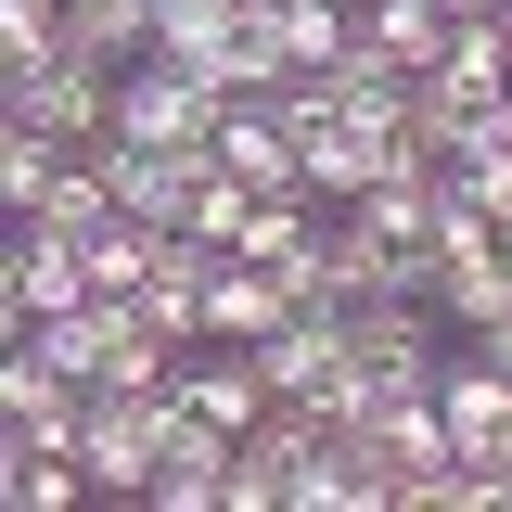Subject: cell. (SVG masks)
<instances>
[{
  "label": "cell",
  "instance_id": "cell-15",
  "mask_svg": "<svg viewBox=\"0 0 512 512\" xmlns=\"http://www.w3.org/2000/svg\"><path fill=\"white\" fill-rule=\"evenodd\" d=\"M244 218H256V180H231V167H205L192 205H180V231H192V244H218V256L244 244Z\"/></svg>",
  "mask_w": 512,
  "mask_h": 512
},
{
  "label": "cell",
  "instance_id": "cell-17",
  "mask_svg": "<svg viewBox=\"0 0 512 512\" xmlns=\"http://www.w3.org/2000/svg\"><path fill=\"white\" fill-rule=\"evenodd\" d=\"M500 103H512V90H500Z\"/></svg>",
  "mask_w": 512,
  "mask_h": 512
},
{
  "label": "cell",
  "instance_id": "cell-14",
  "mask_svg": "<svg viewBox=\"0 0 512 512\" xmlns=\"http://www.w3.org/2000/svg\"><path fill=\"white\" fill-rule=\"evenodd\" d=\"M436 308H448V333H487V320L512 308V256L487 244V256H448L436 269Z\"/></svg>",
  "mask_w": 512,
  "mask_h": 512
},
{
  "label": "cell",
  "instance_id": "cell-8",
  "mask_svg": "<svg viewBox=\"0 0 512 512\" xmlns=\"http://www.w3.org/2000/svg\"><path fill=\"white\" fill-rule=\"evenodd\" d=\"M180 410H205V423H231V436H256L269 423V372H256V346H192L180 359Z\"/></svg>",
  "mask_w": 512,
  "mask_h": 512
},
{
  "label": "cell",
  "instance_id": "cell-2",
  "mask_svg": "<svg viewBox=\"0 0 512 512\" xmlns=\"http://www.w3.org/2000/svg\"><path fill=\"white\" fill-rule=\"evenodd\" d=\"M103 282H90V244L77 231H52V218H13V256H0V346L13 333H39V320L90 308Z\"/></svg>",
  "mask_w": 512,
  "mask_h": 512
},
{
  "label": "cell",
  "instance_id": "cell-5",
  "mask_svg": "<svg viewBox=\"0 0 512 512\" xmlns=\"http://www.w3.org/2000/svg\"><path fill=\"white\" fill-rule=\"evenodd\" d=\"M436 410H448V448H461V461H500V436H512V359H487V346H448Z\"/></svg>",
  "mask_w": 512,
  "mask_h": 512
},
{
  "label": "cell",
  "instance_id": "cell-13",
  "mask_svg": "<svg viewBox=\"0 0 512 512\" xmlns=\"http://www.w3.org/2000/svg\"><path fill=\"white\" fill-rule=\"evenodd\" d=\"M448 180L474 192V205H500V218H512V103H474V116H461V141H448Z\"/></svg>",
  "mask_w": 512,
  "mask_h": 512
},
{
  "label": "cell",
  "instance_id": "cell-16",
  "mask_svg": "<svg viewBox=\"0 0 512 512\" xmlns=\"http://www.w3.org/2000/svg\"><path fill=\"white\" fill-rule=\"evenodd\" d=\"M52 52H77L64 39V0H0V77L13 64H52Z\"/></svg>",
  "mask_w": 512,
  "mask_h": 512
},
{
  "label": "cell",
  "instance_id": "cell-3",
  "mask_svg": "<svg viewBox=\"0 0 512 512\" xmlns=\"http://www.w3.org/2000/svg\"><path fill=\"white\" fill-rule=\"evenodd\" d=\"M167 410H180V397H128V384H90V436H77V461H90V487H103V500H154Z\"/></svg>",
  "mask_w": 512,
  "mask_h": 512
},
{
  "label": "cell",
  "instance_id": "cell-11",
  "mask_svg": "<svg viewBox=\"0 0 512 512\" xmlns=\"http://www.w3.org/2000/svg\"><path fill=\"white\" fill-rule=\"evenodd\" d=\"M0 500L13 512H77L90 500V461L77 448H39V436H0Z\"/></svg>",
  "mask_w": 512,
  "mask_h": 512
},
{
  "label": "cell",
  "instance_id": "cell-7",
  "mask_svg": "<svg viewBox=\"0 0 512 512\" xmlns=\"http://www.w3.org/2000/svg\"><path fill=\"white\" fill-rule=\"evenodd\" d=\"M218 167L256 192H308V141L282 128V103H218Z\"/></svg>",
  "mask_w": 512,
  "mask_h": 512
},
{
  "label": "cell",
  "instance_id": "cell-1",
  "mask_svg": "<svg viewBox=\"0 0 512 512\" xmlns=\"http://www.w3.org/2000/svg\"><path fill=\"white\" fill-rule=\"evenodd\" d=\"M116 77H128V64H90V52H52V64H13V77H0V116L52 128L64 154H90V141H116Z\"/></svg>",
  "mask_w": 512,
  "mask_h": 512
},
{
  "label": "cell",
  "instance_id": "cell-10",
  "mask_svg": "<svg viewBox=\"0 0 512 512\" xmlns=\"http://www.w3.org/2000/svg\"><path fill=\"white\" fill-rule=\"evenodd\" d=\"M397 154H410L397 128H359V116H333V128L308 141V192H320V205H359V192H372L384 167H397Z\"/></svg>",
  "mask_w": 512,
  "mask_h": 512
},
{
  "label": "cell",
  "instance_id": "cell-4",
  "mask_svg": "<svg viewBox=\"0 0 512 512\" xmlns=\"http://www.w3.org/2000/svg\"><path fill=\"white\" fill-rule=\"evenodd\" d=\"M0 436L77 448V436H90V384H77V372H52L39 346H0Z\"/></svg>",
  "mask_w": 512,
  "mask_h": 512
},
{
  "label": "cell",
  "instance_id": "cell-12",
  "mask_svg": "<svg viewBox=\"0 0 512 512\" xmlns=\"http://www.w3.org/2000/svg\"><path fill=\"white\" fill-rule=\"evenodd\" d=\"M448 26H461L448 0H359V52H372V64H410V77L448 52Z\"/></svg>",
  "mask_w": 512,
  "mask_h": 512
},
{
  "label": "cell",
  "instance_id": "cell-6",
  "mask_svg": "<svg viewBox=\"0 0 512 512\" xmlns=\"http://www.w3.org/2000/svg\"><path fill=\"white\" fill-rule=\"evenodd\" d=\"M231 423H205V410H167V461H154V512H218L231 500Z\"/></svg>",
  "mask_w": 512,
  "mask_h": 512
},
{
  "label": "cell",
  "instance_id": "cell-9",
  "mask_svg": "<svg viewBox=\"0 0 512 512\" xmlns=\"http://www.w3.org/2000/svg\"><path fill=\"white\" fill-rule=\"evenodd\" d=\"M282 320H295V282L256 269V256H218V282H205V333H218V346H269Z\"/></svg>",
  "mask_w": 512,
  "mask_h": 512
}]
</instances>
